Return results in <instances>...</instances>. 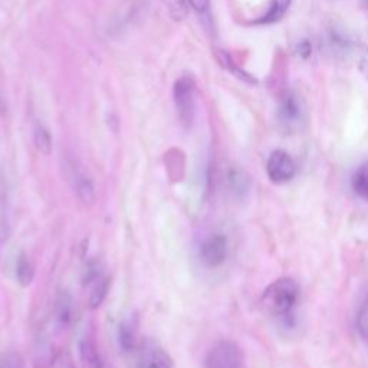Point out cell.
Returning <instances> with one entry per match:
<instances>
[{
	"label": "cell",
	"mask_w": 368,
	"mask_h": 368,
	"mask_svg": "<svg viewBox=\"0 0 368 368\" xmlns=\"http://www.w3.org/2000/svg\"><path fill=\"white\" fill-rule=\"evenodd\" d=\"M299 286L291 278H281L272 282L263 292L262 300L266 311L274 317L289 315L298 304Z\"/></svg>",
	"instance_id": "obj_1"
},
{
	"label": "cell",
	"mask_w": 368,
	"mask_h": 368,
	"mask_svg": "<svg viewBox=\"0 0 368 368\" xmlns=\"http://www.w3.org/2000/svg\"><path fill=\"white\" fill-rule=\"evenodd\" d=\"M205 368H245L246 360L243 350L230 340L215 343L203 360Z\"/></svg>",
	"instance_id": "obj_2"
},
{
	"label": "cell",
	"mask_w": 368,
	"mask_h": 368,
	"mask_svg": "<svg viewBox=\"0 0 368 368\" xmlns=\"http://www.w3.org/2000/svg\"><path fill=\"white\" fill-rule=\"evenodd\" d=\"M173 98L180 124L189 129L196 117V84L190 77H182L173 88Z\"/></svg>",
	"instance_id": "obj_3"
},
{
	"label": "cell",
	"mask_w": 368,
	"mask_h": 368,
	"mask_svg": "<svg viewBox=\"0 0 368 368\" xmlns=\"http://www.w3.org/2000/svg\"><path fill=\"white\" fill-rule=\"evenodd\" d=\"M278 121L286 132H295L305 122V107L303 99L293 91H286L278 107Z\"/></svg>",
	"instance_id": "obj_4"
},
{
	"label": "cell",
	"mask_w": 368,
	"mask_h": 368,
	"mask_svg": "<svg viewBox=\"0 0 368 368\" xmlns=\"http://www.w3.org/2000/svg\"><path fill=\"white\" fill-rule=\"evenodd\" d=\"M266 173L275 184H285L296 175V164L293 158L284 150H275L266 161Z\"/></svg>",
	"instance_id": "obj_5"
},
{
	"label": "cell",
	"mask_w": 368,
	"mask_h": 368,
	"mask_svg": "<svg viewBox=\"0 0 368 368\" xmlns=\"http://www.w3.org/2000/svg\"><path fill=\"white\" fill-rule=\"evenodd\" d=\"M137 368H175L173 360L158 343L146 340L139 347Z\"/></svg>",
	"instance_id": "obj_6"
},
{
	"label": "cell",
	"mask_w": 368,
	"mask_h": 368,
	"mask_svg": "<svg viewBox=\"0 0 368 368\" xmlns=\"http://www.w3.org/2000/svg\"><path fill=\"white\" fill-rule=\"evenodd\" d=\"M229 253V242L227 238L222 233H215L206 238L200 246V259L208 267H219L222 266Z\"/></svg>",
	"instance_id": "obj_7"
},
{
	"label": "cell",
	"mask_w": 368,
	"mask_h": 368,
	"mask_svg": "<svg viewBox=\"0 0 368 368\" xmlns=\"http://www.w3.org/2000/svg\"><path fill=\"white\" fill-rule=\"evenodd\" d=\"M74 319V298L68 291H59L53 303V325L58 331L68 329Z\"/></svg>",
	"instance_id": "obj_8"
},
{
	"label": "cell",
	"mask_w": 368,
	"mask_h": 368,
	"mask_svg": "<svg viewBox=\"0 0 368 368\" xmlns=\"http://www.w3.org/2000/svg\"><path fill=\"white\" fill-rule=\"evenodd\" d=\"M75 193L77 197L85 208H92L96 202V190L94 182L84 173L75 176Z\"/></svg>",
	"instance_id": "obj_9"
},
{
	"label": "cell",
	"mask_w": 368,
	"mask_h": 368,
	"mask_svg": "<svg viewBox=\"0 0 368 368\" xmlns=\"http://www.w3.org/2000/svg\"><path fill=\"white\" fill-rule=\"evenodd\" d=\"M326 45L334 55H340V56L348 55V52L353 48L351 39L347 33L336 27L329 29V32L326 33Z\"/></svg>",
	"instance_id": "obj_10"
},
{
	"label": "cell",
	"mask_w": 368,
	"mask_h": 368,
	"mask_svg": "<svg viewBox=\"0 0 368 368\" xmlns=\"http://www.w3.org/2000/svg\"><path fill=\"white\" fill-rule=\"evenodd\" d=\"M291 4H292V0H271L269 9H267V12L262 18L255 20V23H258V25L278 23L288 13Z\"/></svg>",
	"instance_id": "obj_11"
},
{
	"label": "cell",
	"mask_w": 368,
	"mask_h": 368,
	"mask_svg": "<svg viewBox=\"0 0 368 368\" xmlns=\"http://www.w3.org/2000/svg\"><path fill=\"white\" fill-rule=\"evenodd\" d=\"M227 186L235 197H245L249 191V177L241 169H230L227 172Z\"/></svg>",
	"instance_id": "obj_12"
},
{
	"label": "cell",
	"mask_w": 368,
	"mask_h": 368,
	"mask_svg": "<svg viewBox=\"0 0 368 368\" xmlns=\"http://www.w3.org/2000/svg\"><path fill=\"white\" fill-rule=\"evenodd\" d=\"M33 143L41 154L49 156L52 153V136L49 129L39 121L33 124Z\"/></svg>",
	"instance_id": "obj_13"
},
{
	"label": "cell",
	"mask_w": 368,
	"mask_h": 368,
	"mask_svg": "<svg viewBox=\"0 0 368 368\" xmlns=\"http://www.w3.org/2000/svg\"><path fill=\"white\" fill-rule=\"evenodd\" d=\"M16 279L23 288L30 286L35 279V267L25 253H22L16 262Z\"/></svg>",
	"instance_id": "obj_14"
},
{
	"label": "cell",
	"mask_w": 368,
	"mask_h": 368,
	"mask_svg": "<svg viewBox=\"0 0 368 368\" xmlns=\"http://www.w3.org/2000/svg\"><path fill=\"white\" fill-rule=\"evenodd\" d=\"M118 340L120 345L124 351H131L136 348V340H137V325L134 324L131 319L124 321L120 325L118 331Z\"/></svg>",
	"instance_id": "obj_15"
},
{
	"label": "cell",
	"mask_w": 368,
	"mask_h": 368,
	"mask_svg": "<svg viewBox=\"0 0 368 368\" xmlns=\"http://www.w3.org/2000/svg\"><path fill=\"white\" fill-rule=\"evenodd\" d=\"M216 58H217L219 63L223 66L226 71L231 72L233 75L238 77L241 81H245V82H249V84H256V80L252 75H249L248 72H245L243 70H241L239 66L235 62H233L231 56L227 52L216 51Z\"/></svg>",
	"instance_id": "obj_16"
},
{
	"label": "cell",
	"mask_w": 368,
	"mask_h": 368,
	"mask_svg": "<svg viewBox=\"0 0 368 368\" xmlns=\"http://www.w3.org/2000/svg\"><path fill=\"white\" fill-rule=\"evenodd\" d=\"M351 186L357 196H360L364 200H368V163L361 164L354 172Z\"/></svg>",
	"instance_id": "obj_17"
},
{
	"label": "cell",
	"mask_w": 368,
	"mask_h": 368,
	"mask_svg": "<svg viewBox=\"0 0 368 368\" xmlns=\"http://www.w3.org/2000/svg\"><path fill=\"white\" fill-rule=\"evenodd\" d=\"M110 284H111L110 278H99L95 282V286L89 296V307L92 310H96L103 305V303L108 295V291H110Z\"/></svg>",
	"instance_id": "obj_18"
},
{
	"label": "cell",
	"mask_w": 368,
	"mask_h": 368,
	"mask_svg": "<svg viewBox=\"0 0 368 368\" xmlns=\"http://www.w3.org/2000/svg\"><path fill=\"white\" fill-rule=\"evenodd\" d=\"M161 2L164 4L170 18L176 22L186 19V16L189 15L190 5L187 0H161Z\"/></svg>",
	"instance_id": "obj_19"
},
{
	"label": "cell",
	"mask_w": 368,
	"mask_h": 368,
	"mask_svg": "<svg viewBox=\"0 0 368 368\" xmlns=\"http://www.w3.org/2000/svg\"><path fill=\"white\" fill-rule=\"evenodd\" d=\"M357 331L360 334V337L364 341H368V292L362 298L361 304L357 311V319H355Z\"/></svg>",
	"instance_id": "obj_20"
},
{
	"label": "cell",
	"mask_w": 368,
	"mask_h": 368,
	"mask_svg": "<svg viewBox=\"0 0 368 368\" xmlns=\"http://www.w3.org/2000/svg\"><path fill=\"white\" fill-rule=\"evenodd\" d=\"M0 368H23V362L16 353L0 354Z\"/></svg>",
	"instance_id": "obj_21"
},
{
	"label": "cell",
	"mask_w": 368,
	"mask_h": 368,
	"mask_svg": "<svg viewBox=\"0 0 368 368\" xmlns=\"http://www.w3.org/2000/svg\"><path fill=\"white\" fill-rule=\"evenodd\" d=\"M99 279V263L96 260H89L85 267L84 284L96 282Z\"/></svg>",
	"instance_id": "obj_22"
},
{
	"label": "cell",
	"mask_w": 368,
	"mask_h": 368,
	"mask_svg": "<svg viewBox=\"0 0 368 368\" xmlns=\"http://www.w3.org/2000/svg\"><path fill=\"white\" fill-rule=\"evenodd\" d=\"M51 368H74V365L71 364V360L65 355H59L52 361V367Z\"/></svg>",
	"instance_id": "obj_23"
},
{
	"label": "cell",
	"mask_w": 368,
	"mask_h": 368,
	"mask_svg": "<svg viewBox=\"0 0 368 368\" xmlns=\"http://www.w3.org/2000/svg\"><path fill=\"white\" fill-rule=\"evenodd\" d=\"M187 2L197 12H206L209 9V0H187Z\"/></svg>",
	"instance_id": "obj_24"
},
{
	"label": "cell",
	"mask_w": 368,
	"mask_h": 368,
	"mask_svg": "<svg viewBox=\"0 0 368 368\" xmlns=\"http://www.w3.org/2000/svg\"><path fill=\"white\" fill-rule=\"evenodd\" d=\"M298 53H299V56H303L304 59L310 58V55L312 53V46H311V44H310L308 41L300 42V44L298 45Z\"/></svg>",
	"instance_id": "obj_25"
},
{
	"label": "cell",
	"mask_w": 368,
	"mask_h": 368,
	"mask_svg": "<svg viewBox=\"0 0 368 368\" xmlns=\"http://www.w3.org/2000/svg\"><path fill=\"white\" fill-rule=\"evenodd\" d=\"M360 70H361L362 75L365 77V80L368 81V48L365 49V52H364L362 56H361V61H360Z\"/></svg>",
	"instance_id": "obj_26"
},
{
	"label": "cell",
	"mask_w": 368,
	"mask_h": 368,
	"mask_svg": "<svg viewBox=\"0 0 368 368\" xmlns=\"http://www.w3.org/2000/svg\"><path fill=\"white\" fill-rule=\"evenodd\" d=\"M99 368H111V367H108V365H106V364H99Z\"/></svg>",
	"instance_id": "obj_27"
},
{
	"label": "cell",
	"mask_w": 368,
	"mask_h": 368,
	"mask_svg": "<svg viewBox=\"0 0 368 368\" xmlns=\"http://www.w3.org/2000/svg\"><path fill=\"white\" fill-rule=\"evenodd\" d=\"M364 4L367 5V8H368V0H364Z\"/></svg>",
	"instance_id": "obj_28"
}]
</instances>
